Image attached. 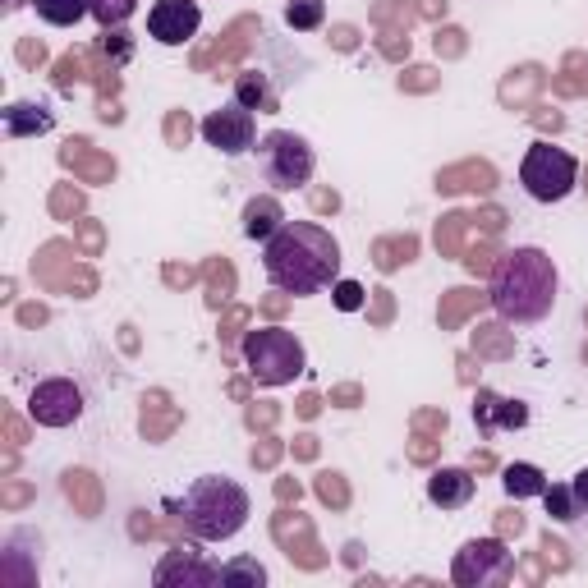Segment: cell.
I'll use <instances>...</instances> for the list:
<instances>
[{
	"label": "cell",
	"instance_id": "6da1fadb",
	"mask_svg": "<svg viewBox=\"0 0 588 588\" xmlns=\"http://www.w3.org/2000/svg\"><path fill=\"white\" fill-rule=\"evenodd\" d=\"M262 272L281 294L308 299L340 281V244L317 221H285L262 244Z\"/></svg>",
	"mask_w": 588,
	"mask_h": 588
},
{
	"label": "cell",
	"instance_id": "7a4b0ae2",
	"mask_svg": "<svg viewBox=\"0 0 588 588\" xmlns=\"http://www.w3.org/2000/svg\"><path fill=\"white\" fill-rule=\"evenodd\" d=\"M556 262L543 249H510L501 253L497 272H492V290H487V304L497 308L506 322H520L533 327L543 322L556 308Z\"/></svg>",
	"mask_w": 588,
	"mask_h": 588
},
{
	"label": "cell",
	"instance_id": "3957f363",
	"mask_svg": "<svg viewBox=\"0 0 588 588\" xmlns=\"http://www.w3.org/2000/svg\"><path fill=\"white\" fill-rule=\"evenodd\" d=\"M249 492L226 474H207V478H193L189 492L180 501V520L193 538L203 543H221V538H235L244 524H249Z\"/></svg>",
	"mask_w": 588,
	"mask_h": 588
},
{
	"label": "cell",
	"instance_id": "277c9868",
	"mask_svg": "<svg viewBox=\"0 0 588 588\" xmlns=\"http://www.w3.org/2000/svg\"><path fill=\"white\" fill-rule=\"evenodd\" d=\"M244 363L258 386H285L308 368V354L299 336L285 327H258L244 336Z\"/></svg>",
	"mask_w": 588,
	"mask_h": 588
},
{
	"label": "cell",
	"instance_id": "5b68a950",
	"mask_svg": "<svg viewBox=\"0 0 588 588\" xmlns=\"http://www.w3.org/2000/svg\"><path fill=\"white\" fill-rule=\"evenodd\" d=\"M258 170H262V180L272 184L276 193H294V189H304L308 180H313V147H308V138L290 134V129H272V134H262L258 138Z\"/></svg>",
	"mask_w": 588,
	"mask_h": 588
},
{
	"label": "cell",
	"instance_id": "8992f818",
	"mask_svg": "<svg viewBox=\"0 0 588 588\" xmlns=\"http://www.w3.org/2000/svg\"><path fill=\"white\" fill-rule=\"evenodd\" d=\"M520 184L533 203H561V198H570L575 184H579V161L570 157L566 147L533 143L520 161Z\"/></svg>",
	"mask_w": 588,
	"mask_h": 588
},
{
	"label": "cell",
	"instance_id": "52a82bcc",
	"mask_svg": "<svg viewBox=\"0 0 588 588\" xmlns=\"http://www.w3.org/2000/svg\"><path fill=\"white\" fill-rule=\"evenodd\" d=\"M455 584L460 588H487V584H501L510 575V552L501 547V538H483V543H464L460 556H455Z\"/></svg>",
	"mask_w": 588,
	"mask_h": 588
},
{
	"label": "cell",
	"instance_id": "ba28073f",
	"mask_svg": "<svg viewBox=\"0 0 588 588\" xmlns=\"http://www.w3.org/2000/svg\"><path fill=\"white\" fill-rule=\"evenodd\" d=\"M28 414L42 428H69V423L83 419V391L69 377H46V382L33 386V396H28Z\"/></svg>",
	"mask_w": 588,
	"mask_h": 588
},
{
	"label": "cell",
	"instance_id": "9c48e42d",
	"mask_svg": "<svg viewBox=\"0 0 588 588\" xmlns=\"http://www.w3.org/2000/svg\"><path fill=\"white\" fill-rule=\"evenodd\" d=\"M203 138L216 147V152H226V157H244V152H253L258 147V120H253L249 106H221V111H212L203 120Z\"/></svg>",
	"mask_w": 588,
	"mask_h": 588
},
{
	"label": "cell",
	"instance_id": "30bf717a",
	"mask_svg": "<svg viewBox=\"0 0 588 588\" xmlns=\"http://www.w3.org/2000/svg\"><path fill=\"white\" fill-rule=\"evenodd\" d=\"M198 23H203L198 0H152V10H147V33H152V42H161V46L193 42Z\"/></svg>",
	"mask_w": 588,
	"mask_h": 588
},
{
	"label": "cell",
	"instance_id": "8fae6325",
	"mask_svg": "<svg viewBox=\"0 0 588 588\" xmlns=\"http://www.w3.org/2000/svg\"><path fill=\"white\" fill-rule=\"evenodd\" d=\"M474 474L469 469H432L428 478V501L441 510H460L474 501Z\"/></svg>",
	"mask_w": 588,
	"mask_h": 588
},
{
	"label": "cell",
	"instance_id": "7c38bea8",
	"mask_svg": "<svg viewBox=\"0 0 588 588\" xmlns=\"http://www.w3.org/2000/svg\"><path fill=\"white\" fill-rule=\"evenodd\" d=\"M474 423L483 432H492V428H524V423H529V409H524L520 400H497L492 391H478Z\"/></svg>",
	"mask_w": 588,
	"mask_h": 588
},
{
	"label": "cell",
	"instance_id": "4fadbf2b",
	"mask_svg": "<svg viewBox=\"0 0 588 588\" xmlns=\"http://www.w3.org/2000/svg\"><path fill=\"white\" fill-rule=\"evenodd\" d=\"M189 556L193 547H175L170 561H161L157 584H175V579H184V584H221V566H193Z\"/></svg>",
	"mask_w": 588,
	"mask_h": 588
},
{
	"label": "cell",
	"instance_id": "5bb4252c",
	"mask_svg": "<svg viewBox=\"0 0 588 588\" xmlns=\"http://www.w3.org/2000/svg\"><path fill=\"white\" fill-rule=\"evenodd\" d=\"M501 487H506V497L524 501V497H543L552 483H547V474L538 464H506L501 469Z\"/></svg>",
	"mask_w": 588,
	"mask_h": 588
},
{
	"label": "cell",
	"instance_id": "9a60e30c",
	"mask_svg": "<svg viewBox=\"0 0 588 588\" xmlns=\"http://www.w3.org/2000/svg\"><path fill=\"white\" fill-rule=\"evenodd\" d=\"M281 226H285V216H281V207H276V198H253V203L244 207V235L249 239H262V244H267Z\"/></svg>",
	"mask_w": 588,
	"mask_h": 588
},
{
	"label": "cell",
	"instance_id": "2e32d148",
	"mask_svg": "<svg viewBox=\"0 0 588 588\" xmlns=\"http://www.w3.org/2000/svg\"><path fill=\"white\" fill-rule=\"evenodd\" d=\"M33 10L51 28H74L83 14H92V0H33Z\"/></svg>",
	"mask_w": 588,
	"mask_h": 588
},
{
	"label": "cell",
	"instance_id": "e0dca14e",
	"mask_svg": "<svg viewBox=\"0 0 588 588\" xmlns=\"http://www.w3.org/2000/svg\"><path fill=\"white\" fill-rule=\"evenodd\" d=\"M5 129H10L14 138H19V134H46V129H51V111H46V106L19 102V106H10V111H5Z\"/></svg>",
	"mask_w": 588,
	"mask_h": 588
},
{
	"label": "cell",
	"instance_id": "ac0fdd59",
	"mask_svg": "<svg viewBox=\"0 0 588 588\" xmlns=\"http://www.w3.org/2000/svg\"><path fill=\"white\" fill-rule=\"evenodd\" d=\"M322 19H327L322 0H285V23L294 33H313V28H322Z\"/></svg>",
	"mask_w": 588,
	"mask_h": 588
},
{
	"label": "cell",
	"instance_id": "d6986e66",
	"mask_svg": "<svg viewBox=\"0 0 588 588\" xmlns=\"http://www.w3.org/2000/svg\"><path fill=\"white\" fill-rule=\"evenodd\" d=\"M134 10H138V0H92V19L102 23V28H120Z\"/></svg>",
	"mask_w": 588,
	"mask_h": 588
},
{
	"label": "cell",
	"instance_id": "ffe728a7",
	"mask_svg": "<svg viewBox=\"0 0 588 588\" xmlns=\"http://www.w3.org/2000/svg\"><path fill=\"white\" fill-rule=\"evenodd\" d=\"M221 584H249V588H262V584H267V570H262L258 561H230V566H221Z\"/></svg>",
	"mask_w": 588,
	"mask_h": 588
},
{
	"label": "cell",
	"instance_id": "44dd1931",
	"mask_svg": "<svg viewBox=\"0 0 588 588\" xmlns=\"http://www.w3.org/2000/svg\"><path fill=\"white\" fill-rule=\"evenodd\" d=\"M239 106H262V111H276V97L272 92H267V83L262 79H253V74H244V79H239Z\"/></svg>",
	"mask_w": 588,
	"mask_h": 588
},
{
	"label": "cell",
	"instance_id": "7402d4cb",
	"mask_svg": "<svg viewBox=\"0 0 588 588\" xmlns=\"http://www.w3.org/2000/svg\"><path fill=\"white\" fill-rule=\"evenodd\" d=\"M543 501H547V515H552V520H561V524L579 520V515H575V497H570V483L566 487H547Z\"/></svg>",
	"mask_w": 588,
	"mask_h": 588
},
{
	"label": "cell",
	"instance_id": "603a6c76",
	"mask_svg": "<svg viewBox=\"0 0 588 588\" xmlns=\"http://www.w3.org/2000/svg\"><path fill=\"white\" fill-rule=\"evenodd\" d=\"M331 294H336V308H340V313H354V308H363V285L359 281H336V285H331Z\"/></svg>",
	"mask_w": 588,
	"mask_h": 588
},
{
	"label": "cell",
	"instance_id": "cb8c5ba5",
	"mask_svg": "<svg viewBox=\"0 0 588 588\" xmlns=\"http://www.w3.org/2000/svg\"><path fill=\"white\" fill-rule=\"evenodd\" d=\"M474 350H483V354H506L510 345L501 340V327H478V331H474Z\"/></svg>",
	"mask_w": 588,
	"mask_h": 588
},
{
	"label": "cell",
	"instance_id": "d4e9b609",
	"mask_svg": "<svg viewBox=\"0 0 588 588\" xmlns=\"http://www.w3.org/2000/svg\"><path fill=\"white\" fill-rule=\"evenodd\" d=\"M317 492H322V501H336V506H345V501H350V492H345L340 474H317Z\"/></svg>",
	"mask_w": 588,
	"mask_h": 588
},
{
	"label": "cell",
	"instance_id": "484cf974",
	"mask_svg": "<svg viewBox=\"0 0 588 588\" xmlns=\"http://www.w3.org/2000/svg\"><path fill=\"white\" fill-rule=\"evenodd\" d=\"M570 497H575V515H588V469L570 478Z\"/></svg>",
	"mask_w": 588,
	"mask_h": 588
},
{
	"label": "cell",
	"instance_id": "4316f807",
	"mask_svg": "<svg viewBox=\"0 0 588 588\" xmlns=\"http://www.w3.org/2000/svg\"><path fill=\"white\" fill-rule=\"evenodd\" d=\"M464 308H469V290H455V299H451V308L441 313V322H455V317H460Z\"/></svg>",
	"mask_w": 588,
	"mask_h": 588
},
{
	"label": "cell",
	"instance_id": "83f0119b",
	"mask_svg": "<svg viewBox=\"0 0 588 588\" xmlns=\"http://www.w3.org/2000/svg\"><path fill=\"white\" fill-rule=\"evenodd\" d=\"M170 143H189V115H175V120H170Z\"/></svg>",
	"mask_w": 588,
	"mask_h": 588
},
{
	"label": "cell",
	"instance_id": "f1b7e54d",
	"mask_svg": "<svg viewBox=\"0 0 588 588\" xmlns=\"http://www.w3.org/2000/svg\"><path fill=\"white\" fill-rule=\"evenodd\" d=\"M520 529H524L520 510H501V533H520Z\"/></svg>",
	"mask_w": 588,
	"mask_h": 588
},
{
	"label": "cell",
	"instance_id": "f546056e",
	"mask_svg": "<svg viewBox=\"0 0 588 588\" xmlns=\"http://www.w3.org/2000/svg\"><path fill=\"white\" fill-rule=\"evenodd\" d=\"M336 400H340L345 409H354V405H359V386H340V391H336Z\"/></svg>",
	"mask_w": 588,
	"mask_h": 588
},
{
	"label": "cell",
	"instance_id": "4dcf8cb0",
	"mask_svg": "<svg viewBox=\"0 0 588 588\" xmlns=\"http://www.w3.org/2000/svg\"><path fill=\"white\" fill-rule=\"evenodd\" d=\"M313 203L322 207V212H327V207H331V212H336V193H313Z\"/></svg>",
	"mask_w": 588,
	"mask_h": 588
},
{
	"label": "cell",
	"instance_id": "1f68e13d",
	"mask_svg": "<svg viewBox=\"0 0 588 588\" xmlns=\"http://www.w3.org/2000/svg\"><path fill=\"white\" fill-rule=\"evenodd\" d=\"M299 414H317V396H304V400H299Z\"/></svg>",
	"mask_w": 588,
	"mask_h": 588
},
{
	"label": "cell",
	"instance_id": "d6a6232c",
	"mask_svg": "<svg viewBox=\"0 0 588 588\" xmlns=\"http://www.w3.org/2000/svg\"><path fill=\"white\" fill-rule=\"evenodd\" d=\"M584 359H588V350H584Z\"/></svg>",
	"mask_w": 588,
	"mask_h": 588
}]
</instances>
